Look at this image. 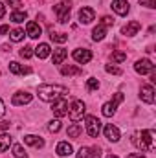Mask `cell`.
<instances>
[{
    "mask_svg": "<svg viewBox=\"0 0 156 158\" xmlns=\"http://www.w3.org/2000/svg\"><path fill=\"white\" fill-rule=\"evenodd\" d=\"M134 70H136L138 74L145 76V74H151V72L154 70V64H153L149 59H140V61H136V64H134Z\"/></svg>",
    "mask_w": 156,
    "mask_h": 158,
    "instance_id": "cell-9",
    "label": "cell"
},
{
    "mask_svg": "<svg viewBox=\"0 0 156 158\" xmlns=\"http://www.w3.org/2000/svg\"><path fill=\"white\" fill-rule=\"evenodd\" d=\"M61 127H63V125H61L59 119H51V121L48 123V131H50V132H59Z\"/></svg>",
    "mask_w": 156,
    "mask_h": 158,
    "instance_id": "cell-28",
    "label": "cell"
},
{
    "mask_svg": "<svg viewBox=\"0 0 156 158\" xmlns=\"http://www.w3.org/2000/svg\"><path fill=\"white\" fill-rule=\"evenodd\" d=\"M66 55H68V52H66L64 48L55 50V52H53V64H61V63L66 59Z\"/></svg>",
    "mask_w": 156,
    "mask_h": 158,
    "instance_id": "cell-21",
    "label": "cell"
},
{
    "mask_svg": "<svg viewBox=\"0 0 156 158\" xmlns=\"http://www.w3.org/2000/svg\"><path fill=\"white\" fill-rule=\"evenodd\" d=\"M127 158H145V156L140 155V153H130V155H127Z\"/></svg>",
    "mask_w": 156,
    "mask_h": 158,
    "instance_id": "cell-40",
    "label": "cell"
},
{
    "mask_svg": "<svg viewBox=\"0 0 156 158\" xmlns=\"http://www.w3.org/2000/svg\"><path fill=\"white\" fill-rule=\"evenodd\" d=\"M81 132H83V127H81L79 123H74L72 127H68V136H70V138H79Z\"/></svg>",
    "mask_w": 156,
    "mask_h": 158,
    "instance_id": "cell-25",
    "label": "cell"
},
{
    "mask_svg": "<svg viewBox=\"0 0 156 158\" xmlns=\"http://www.w3.org/2000/svg\"><path fill=\"white\" fill-rule=\"evenodd\" d=\"M4 112H6V107H4V101L0 99V118L4 116Z\"/></svg>",
    "mask_w": 156,
    "mask_h": 158,
    "instance_id": "cell-43",
    "label": "cell"
},
{
    "mask_svg": "<svg viewBox=\"0 0 156 158\" xmlns=\"http://www.w3.org/2000/svg\"><path fill=\"white\" fill-rule=\"evenodd\" d=\"M55 15H57V20L61 24H66L70 20V11H72V4L70 2H59L55 7H53Z\"/></svg>",
    "mask_w": 156,
    "mask_h": 158,
    "instance_id": "cell-3",
    "label": "cell"
},
{
    "mask_svg": "<svg viewBox=\"0 0 156 158\" xmlns=\"http://www.w3.org/2000/svg\"><path fill=\"white\" fill-rule=\"evenodd\" d=\"M154 132L153 131H142L138 136H134L132 138V142L138 145V149H142V151H153L154 149Z\"/></svg>",
    "mask_w": 156,
    "mask_h": 158,
    "instance_id": "cell-2",
    "label": "cell"
},
{
    "mask_svg": "<svg viewBox=\"0 0 156 158\" xmlns=\"http://www.w3.org/2000/svg\"><path fill=\"white\" fill-rule=\"evenodd\" d=\"M30 101H31V94H30V92H17V94H13V99H11V103H13L15 107L28 105Z\"/></svg>",
    "mask_w": 156,
    "mask_h": 158,
    "instance_id": "cell-11",
    "label": "cell"
},
{
    "mask_svg": "<svg viewBox=\"0 0 156 158\" xmlns=\"http://www.w3.org/2000/svg\"><path fill=\"white\" fill-rule=\"evenodd\" d=\"M7 31H9V26H6V24H4V26H0V33H2V35H6Z\"/></svg>",
    "mask_w": 156,
    "mask_h": 158,
    "instance_id": "cell-41",
    "label": "cell"
},
{
    "mask_svg": "<svg viewBox=\"0 0 156 158\" xmlns=\"http://www.w3.org/2000/svg\"><path fill=\"white\" fill-rule=\"evenodd\" d=\"M140 28H142V24H140L138 20H132V22H129V24L121 30V33L127 35V37H132V35H136V33L140 31Z\"/></svg>",
    "mask_w": 156,
    "mask_h": 158,
    "instance_id": "cell-13",
    "label": "cell"
},
{
    "mask_svg": "<svg viewBox=\"0 0 156 158\" xmlns=\"http://www.w3.org/2000/svg\"><path fill=\"white\" fill-rule=\"evenodd\" d=\"M84 127H86V132H88L90 138H97L99 132H101V121L96 118V116H86Z\"/></svg>",
    "mask_w": 156,
    "mask_h": 158,
    "instance_id": "cell-5",
    "label": "cell"
},
{
    "mask_svg": "<svg viewBox=\"0 0 156 158\" xmlns=\"http://www.w3.org/2000/svg\"><path fill=\"white\" fill-rule=\"evenodd\" d=\"M61 74H63V76H79V74H83V72H81V68H77V66H70V64H68V66H63V68H61Z\"/></svg>",
    "mask_w": 156,
    "mask_h": 158,
    "instance_id": "cell-24",
    "label": "cell"
},
{
    "mask_svg": "<svg viewBox=\"0 0 156 158\" xmlns=\"http://www.w3.org/2000/svg\"><path fill=\"white\" fill-rule=\"evenodd\" d=\"M26 17H28L26 11H13L11 13V22H24Z\"/></svg>",
    "mask_w": 156,
    "mask_h": 158,
    "instance_id": "cell-26",
    "label": "cell"
},
{
    "mask_svg": "<svg viewBox=\"0 0 156 158\" xmlns=\"http://www.w3.org/2000/svg\"><path fill=\"white\" fill-rule=\"evenodd\" d=\"M107 158H117V156H116V155H109Z\"/></svg>",
    "mask_w": 156,
    "mask_h": 158,
    "instance_id": "cell-45",
    "label": "cell"
},
{
    "mask_svg": "<svg viewBox=\"0 0 156 158\" xmlns=\"http://www.w3.org/2000/svg\"><path fill=\"white\" fill-rule=\"evenodd\" d=\"M4 13H6V6H4V4L0 2V19L4 17Z\"/></svg>",
    "mask_w": 156,
    "mask_h": 158,
    "instance_id": "cell-44",
    "label": "cell"
},
{
    "mask_svg": "<svg viewBox=\"0 0 156 158\" xmlns=\"http://www.w3.org/2000/svg\"><path fill=\"white\" fill-rule=\"evenodd\" d=\"M50 39L55 40V42H66V40H68V35H66V33H53V31H51V33H50Z\"/></svg>",
    "mask_w": 156,
    "mask_h": 158,
    "instance_id": "cell-29",
    "label": "cell"
},
{
    "mask_svg": "<svg viewBox=\"0 0 156 158\" xmlns=\"http://www.w3.org/2000/svg\"><path fill=\"white\" fill-rule=\"evenodd\" d=\"M84 112H86V107H84V103H83L81 99H76V101L72 103V107L68 109V116H70V119H72L74 123L79 121V119H83Z\"/></svg>",
    "mask_w": 156,
    "mask_h": 158,
    "instance_id": "cell-4",
    "label": "cell"
},
{
    "mask_svg": "<svg viewBox=\"0 0 156 158\" xmlns=\"http://www.w3.org/2000/svg\"><path fill=\"white\" fill-rule=\"evenodd\" d=\"M9 39L13 40V42H20V40L24 39V30H20V28L13 30V31H11V35H9Z\"/></svg>",
    "mask_w": 156,
    "mask_h": 158,
    "instance_id": "cell-27",
    "label": "cell"
},
{
    "mask_svg": "<svg viewBox=\"0 0 156 158\" xmlns=\"http://www.w3.org/2000/svg\"><path fill=\"white\" fill-rule=\"evenodd\" d=\"M55 153L59 155V156H70L72 153H74V149H72V145L68 143V142H61L59 145H57V149H55Z\"/></svg>",
    "mask_w": 156,
    "mask_h": 158,
    "instance_id": "cell-17",
    "label": "cell"
},
{
    "mask_svg": "<svg viewBox=\"0 0 156 158\" xmlns=\"http://www.w3.org/2000/svg\"><path fill=\"white\" fill-rule=\"evenodd\" d=\"M105 70H107L109 74H114V76H121V68H117V66H112V64H107V66H105Z\"/></svg>",
    "mask_w": 156,
    "mask_h": 158,
    "instance_id": "cell-35",
    "label": "cell"
},
{
    "mask_svg": "<svg viewBox=\"0 0 156 158\" xmlns=\"http://www.w3.org/2000/svg\"><path fill=\"white\" fill-rule=\"evenodd\" d=\"M94 19H96V11L92 7H83L79 11V22L81 24H90Z\"/></svg>",
    "mask_w": 156,
    "mask_h": 158,
    "instance_id": "cell-12",
    "label": "cell"
},
{
    "mask_svg": "<svg viewBox=\"0 0 156 158\" xmlns=\"http://www.w3.org/2000/svg\"><path fill=\"white\" fill-rule=\"evenodd\" d=\"M101 22H103L101 26H112V24H114L112 17H103V19H101Z\"/></svg>",
    "mask_w": 156,
    "mask_h": 158,
    "instance_id": "cell-38",
    "label": "cell"
},
{
    "mask_svg": "<svg viewBox=\"0 0 156 158\" xmlns=\"http://www.w3.org/2000/svg\"><path fill=\"white\" fill-rule=\"evenodd\" d=\"M18 53H20V57H22V59H30V57L33 55V48H31V46H24Z\"/></svg>",
    "mask_w": 156,
    "mask_h": 158,
    "instance_id": "cell-32",
    "label": "cell"
},
{
    "mask_svg": "<svg viewBox=\"0 0 156 158\" xmlns=\"http://www.w3.org/2000/svg\"><path fill=\"white\" fill-rule=\"evenodd\" d=\"M37 94L42 101H55L59 98H64L68 94V88L59 85H40L37 88Z\"/></svg>",
    "mask_w": 156,
    "mask_h": 158,
    "instance_id": "cell-1",
    "label": "cell"
},
{
    "mask_svg": "<svg viewBox=\"0 0 156 158\" xmlns=\"http://www.w3.org/2000/svg\"><path fill=\"white\" fill-rule=\"evenodd\" d=\"M140 4H142V6H145V7H151V9H153V7H156L154 0H140Z\"/></svg>",
    "mask_w": 156,
    "mask_h": 158,
    "instance_id": "cell-36",
    "label": "cell"
},
{
    "mask_svg": "<svg viewBox=\"0 0 156 158\" xmlns=\"http://www.w3.org/2000/svg\"><path fill=\"white\" fill-rule=\"evenodd\" d=\"M9 72L11 74H15V76H20V74H30L31 72V68H24V66H20L17 61H13V63H9Z\"/></svg>",
    "mask_w": 156,
    "mask_h": 158,
    "instance_id": "cell-18",
    "label": "cell"
},
{
    "mask_svg": "<svg viewBox=\"0 0 156 158\" xmlns=\"http://www.w3.org/2000/svg\"><path fill=\"white\" fill-rule=\"evenodd\" d=\"M123 101V94L121 92H117L116 96H114V101H109V103H105L103 105V116H107V118H110V116H114L116 114V109H117V105Z\"/></svg>",
    "mask_w": 156,
    "mask_h": 158,
    "instance_id": "cell-6",
    "label": "cell"
},
{
    "mask_svg": "<svg viewBox=\"0 0 156 158\" xmlns=\"http://www.w3.org/2000/svg\"><path fill=\"white\" fill-rule=\"evenodd\" d=\"M22 158H28V156H22Z\"/></svg>",
    "mask_w": 156,
    "mask_h": 158,
    "instance_id": "cell-46",
    "label": "cell"
},
{
    "mask_svg": "<svg viewBox=\"0 0 156 158\" xmlns=\"http://www.w3.org/2000/svg\"><path fill=\"white\" fill-rule=\"evenodd\" d=\"M105 138H107L109 142H117V140H119V131H117V127H114L112 123L105 125Z\"/></svg>",
    "mask_w": 156,
    "mask_h": 158,
    "instance_id": "cell-16",
    "label": "cell"
},
{
    "mask_svg": "<svg viewBox=\"0 0 156 158\" xmlns=\"http://www.w3.org/2000/svg\"><path fill=\"white\" fill-rule=\"evenodd\" d=\"M88 158H101V147L94 145L92 149H88Z\"/></svg>",
    "mask_w": 156,
    "mask_h": 158,
    "instance_id": "cell-33",
    "label": "cell"
},
{
    "mask_svg": "<svg viewBox=\"0 0 156 158\" xmlns=\"http://www.w3.org/2000/svg\"><path fill=\"white\" fill-rule=\"evenodd\" d=\"M110 59H112L114 63H123V61H127V53H125V52H114Z\"/></svg>",
    "mask_w": 156,
    "mask_h": 158,
    "instance_id": "cell-31",
    "label": "cell"
},
{
    "mask_svg": "<svg viewBox=\"0 0 156 158\" xmlns=\"http://www.w3.org/2000/svg\"><path fill=\"white\" fill-rule=\"evenodd\" d=\"M105 35H107V30H105V26H97V28H94V31H92V39L94 40H101L105 39Z\"/></svg>",
    "mask_w": 156,
    "mask_h": 158,
    "instance_id": "cell-23",
    "label": "cell"
},
{
    "mask_svg": "<svg viewBox=\"0 0 156 158\" xmlns=\"http://www.w3.org/2000/svg\"><path fill=\"white\" fill-rule=\"evenodd\" d=\"M140 98H142V101H145L149 105L154 103V88L151 85H143L142 90H140Z\"/></svg>",
    "mask_w": 156,
    "mask_h": 158,
    "instance_id": "cell-10",
    "label": "cell"
},
{
    "mask_svg": "<svg viewBox=\"0 0 156 158\" xmlns=\"http://www.w3.org/2000/svg\"><path fill=\"white\" fill-rule=\"evenodd\" d=\"M72 57H74L77 63H81V64H86V63L92 61V52L86 50V48H77V50H74Z\"/></svg>",
    "mask_w": 156,
    "mask_h": 158,
    "instance_id": "cell-8",
    "label": "cell"
},
{
    "mask_svg": "<svg viewBox=\"0 0 156 158\" xmlns=\"http://www.w3.org/2000/svg\"><path fill=\"white\" fill-rule=\"evenodd\" d=\"M50 52H51V50H50V46H48L46 42H42V44H39V46L35 48V55H37L39 59H46V57L50 55Z\"/></svg>",
    "mask_w": 156,
    "mask_h": 158,
    "instance_id": "cell-20",
    "label": "cell"
},
{
    "mask_svg": "<svg viewBox=\"0 0 156 158\" xmlns=\"http://www.w3.org/2000/svg\"><path fill=\"white\" fill-rule=\"evenodd\" d=\"M13 156H15V158L26 156V151L22 149V145H20V143H15V145H13Z\"/></svg>",
    "mask_w": 156,
    "mask_h": 158,
    "instance_id": "cell-30",
    "label": "cell"
},
{
    "mask_svg": "<svg viewBox=\"0 0 156 158\" xmlns=\"http://www.w3.org/2000/svg\"><path fill=\"white\" fill-rule=\"evenodd\" d=\"M77 158H88V147H81L77 153Z\"/></svg>",
    "mask_w": 156,
    "mask_h": 158,
    "instance_id": "cell-37",
    "label": "cell"
},
{
    "mask_svg": "<svg viewBox=\"0 0 156 158\" xmlns=\"http://www.w3.org/2000/svg\"><path fill=\"white\" fill-rule=\"evenodd\" d=\"M24 143L33 145V147H44V140L39 138V136H35V134H28V136H24Z\"/></svg>",
    "mask_w": 156,
    "mask_h": 158,
    "instance_id": "cell-19",
    "label": "cell"
},
{
    "mask_svg": "<svg viewBox=\"0 0 156 158\" xmlns=\"http://www.w3.org/2000/svg\"><path fill=\"white\" fill-rule=\"evenodd\" d=\"M6 2H7L11 7H20V6H22V2H20V0H6Z\"/></svg>",
    "mask_w": 156,
    "mask_h": 158,
    "instance_id": "cell-39",
    "label": "cell"
},
{
    "mask_svg": "<svg viewBox=\"0 0 156 158\" xmlns=\"http://www.w3.org/2000/svg\"><path fill=\"white\" fill-rule=\"evenodd\" d=\"M7 127H9V121H2L0 123V131H6Z\"/></svg>",
    "mask_w": 156,
    "mask_h": 158,
    "instance_id": "cell-42",
    "label": "cell"
},
{
    "mask_svg": "<svg viewBox=\"0 0 156 158\" xmlns=\"http://www.w3.org/2000/svg\"><path fill=\"white\" fill-rule=\"evenodd\" d=\"M112 9L116 11L117 15H127L129 13V2L127 0H112Z\"/></svg>",
    "mask_w": 156,
    "mask_h": 158,
    "instance_id": "cell-15",
    "label": "cell"
},
{
    "mask_svg": "<svg viewBox=\"0 0 156 158\" xmlns=\"http://www.w3.org/2000/svg\"><path fill=\"white\" fill-rule=\"evenodd\" d=\"M11 145V136L9 134H0V153H6Z\"/></svg>",
    "mask_w": 156,
    "mask_h": 158,
    "instance_id": "cell-22",
    "label": "cell"
},
{
    "mask_svg": "<svg viewBox=\"0 0 156 158\" xmlns=\"http://www.w3.org/2000/svg\"><path fill=\"white\" fill-rule=\"evenodd\" d=\"M40 33H42V30H40V26L37 22H28V24H26V35H28V37L39 39Z\"/></svg>",
    "mask_w": 156,
    "mask_h": 158,
    "instance_id": "cell-14",
    "label": "cell"
},
{
    "mask_svg": "<svg viewBox=\"0 0 156 158\" xmlns=\"http://www.w3.org/2000/svg\"><path fill=\"white\" fill-rule=\"evenodd\" d=\"M51 110H53V114H55L57 118L66 116V114H68V101H66V98H59V99H55Z\"/></svg>",
    "mask_w": 156,
    "mask_h": 158,
    "instance_id": "cell-7",
    "label": "cell"
},
{
    "mask_svg": "<svg viewBox=\"0 0 156 158\" xmlns=\"http://www.w3.org/2000/svg\"><path fill=\"white\" fill-rule=\"evenodd\" d=\"M86 88H88V90H97V88H99V81L96 77H90L86 81Z\"/></svg>",
    "mask_w": 156,
    "mask_h": 158,
    "instance_id": "cell-34",
    "label": "cell"
}]
</instances>
